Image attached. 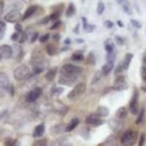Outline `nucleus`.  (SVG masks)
I'll list each match as a JSON object with an SVG mask.
<instances>
[{"instance_id":"f257e3e1","label":"nucleus","mask_w":146,"mask_h":146,"mask_svg":"<svg viewBox=\"0 0 146 146\" xmlns=\"http://www.w3.org/2000/svg\"><path fill=\"white\" fill-rule=\"evenodd\" d=\"M83 72L82 67L75 65H65L61 67V76H59V84L72 86L75 82L80 78Z\"/></svg>"},{"instance_id":"f03ea898","label":"nucleus","mask_w":146,"mask_h":146,"mask_svg":"<svg viewBox=\"0 0 146 146\" xmlns=\"http://www.w3.org/2000/svg\"><path fill=\"white\" fill-rule=\"evenodd\" d=\"M48 63H49L48 59L42 55V53L38 49H36L33 51V54H32V59H31V65L33 67V74L37 75L40 72L45 71V68L48 67Z\"/></svg>"},{"instance_id":"7ed1b4c3","label":"nucleus","mask_w":146,"mask_h":146,"mask_svg":"<svg viewBox=\"0 0 146 146\" xmlns=\"http://www.w3.org/2000/svg\"><path fill=\"white\" fill-rule=\"evenodd\" d=\"M31 75H32L31 70H29V67H28L27 65L17 66L13 71V76L16 80H24V79H27L28 76H31Z\"/></svg>"},{"instance_id":"20e7f679","label":"nucleus","mask_w":146,"mask_h":146,"mask_svg":"<svg viewBox=\"0 0 146 146\" xmlns=\"http://www.w3.org/2000/svg\"><path fill=\"white\" fill-rule=\"evenodd\" d=\"M137 132L134 130H126L121 137V143L122 146H133L137 141Z\"/></svg>"},{"instance_id":"39448f33","label":"nucleus","mask_w":146,"mask_h":146,"mask_svg":"<svg viewBox=\"0 0 146 146\" xmlns=\"http://www.w3.org/2000/svg\"><path fill=\"white\" fill-rule=\"evenodd\" d=\"M86 83L84 82H82V83H78V84H75V87L72 88V91H70L68 92V95H67V98L70 99V100H74V99H76L78 96H80V95H83L86 92Z\"/></svg>"},{"instance_id":"423d86ee","label":"nucleus","mask_w":146,"mask_h":146,"mask_svg":"<svg viewBox=\"0 0 146 146\" xmlns=\"http://www.w3.org/2000/svg\"><path fill=\"white\" fill-rule=\"evenodd\" d=\"M126 88H128V80L124 76H119V78L115 79V82H113V90L115 91H124Z\"/></svg>"},{"instance_id":"0eeeda50","label":"nucleus","mask_w":146,"mask_h":146,"mask_svg":"<svg viewBox=\"0 0 146 146\" xmlns=\"http://www.w3.org/2000/svg\"><path fill=\"white\" fill-rule=\"evenodd\" d=\"M0 57L3 59L13 58V49L9 45H0Z\"/></svg>"},{"instance_id":"6e6552de","label":"nucleus","mask_w":146,"mask_h":146,"mask_svg":"<svg viewBox=\"0 0 146 146\" xmlns=\"http://www.w3.org/2000/svg\"><path fill=\"white\" fill-rule=\"evenodd\" d=\"M129 111L133 115H137V112H138V91L137 90L133 91V98L129 103Z\"/></svg>"},{"instance_id":"1a4fd4ad","label":"nucleus","mask_w":146,"mask_h":146,"mask_svg":"<svg viewBox=\"0 0 146 146\" xmlns=\"http://www.w3.org/2000/svg\"><path fill=\"white\" fill-rule=\"evenodd\" d=\"M20 19H23V16H21V13H20V11H11V12H8V13L4 16V21H8V23H15V24H16Z\"/></svg>"},{"instance_id":"9d476101","label":"nucleus","mask_w":146,"mask_h":146,"mask_svg":"<svg viewBox=\"0 0 146 146\" xmlns=\"http://www.w3.org/2000/svg\"><path fill=\"white\" fill-rule=\"evenodd\" d=\"M41 95H42V88H40V87H36V88H33L27 95V102H29V103L36 102L37 99H40Z\"/></svg>"},{"instance_id":"9b49d317","label":"nucleus","mask_w":146,"mask_h":146,"mask_svg":"<svg viewBox=\"0 0 146 146\" xmlns=\"http://www.w3.org/2000/svg\"><path fill=\"white\" fill-rule=\"evenodd\" d=\"M86 124L88 125H94V126H100L104 124V120L100 119L98 115H90L87 119H86Z\"/></svg>"},{"instance_id":"f8f14e48","label":"nucleus","mask_w":146,"mask_h":146,"mask_svg":"<svg viewBox=\"0 0 146 146\" xmlns=\"http://www.w3.org/2000/svg\"><path fill=\"white\" fill-rule=\"evenodd\" d=\"M9 79H8V76L4 72H0V96L3 95L4 92H5V90L8 88V86H9Z\"/></svg>"},{"instance_id":"ddd939ff","label":"nucleus","mask_w":146,"mask_h":146,"mask_svg":"<svg viewBox=\"0 0 146 146\" xmlns=\"http://www.w3.org/2000/svg\"><path fill=\"white\" fill-rule=\"evenodd\" d=\"M40 11H42V8H40L38 5H32V7H29V8L27 9V12L24 13L23 19H24V20H27V19H29V17L34 16V15H37Z\"/></svg>"},{"instance_id":"4468645a","label":"nucleus","mask_w":146,"mask_h":146,"mask_svg":"<svg viewBox=\"0 0 146 146\" xmlns=\"http://www.w3.org/2000/svg\"><path fill=\"white\" fill-rule=\"evenodd\" d=\"M12 49H13V58L16 61H20L21 58L24 57V50L21 49V46L19 44H15L12 46Z\"/></svg>"},{"instance_id":"2eb2a0df","label":"nucleus","mask_w":146,"mask_h":146,"mask_svg":"<svg viewBox=\"0 0 146 146\" xmlns=\"http://www.w3.org/2000/svg\"><path fill=\"white\" fill-rule=\"evenodd\" d=\"M63 132H67V126H66L65 124H58V125H55L54 128L51 129V133H53V134H57V136L62 134Z\"/></svg>"},{"instance_id":"dca6fc26","label":"nucleus","mask_w":146,"mask_h":146,"mask_svg":"<svg viewBox=\"0 0 146 146\" xmlns=\"http://www.w3.org/2000/svg\"><path fill=\"white\" fill-rule=\"evenodd\" d=\"M45 133V125L44 124H40V125L36 126V129H34V133H33V137L34 138H41V137L44 136Z\"/></svg>"},{"instance_id":"f3484780","label":"nucleus","mask_w":146,"mask_h":146,"mask_svg":"<svg viewBox=\"0 0 146 146\" xmlns=\"http://www.w3.org/2000/svg\"><path fill=\"white\" fill-rule=\"evenodd\" d=\"M117 3L120 4L122 7V9H124V12L128 15H132L133 13V11L130 9V5H129V1L128 0H117Z\"/></svg>"},{"instance_id":"a211bd4d","label":"nucleus","mask_w":146,"mask_h":146,"mask_svg":"<svg viewBox=\"0 0 146 146\" xmlns=\"http://www.w3.org/2000/svg\"><path fill=\"white\" fill-rule=\"evenodd\" d=\"M116 117L119 120H124L128 117V109L125 107H121V108L117 109V112H116Z\"/></svg>"},{"instance_id":"6ab92c4d","label":"nucleus","mask_w":146,"mask_h":146,"mask_svg":"<svg viewBox=\"0 0 146 146\" xmlns=\"http://www.w3.org/2000/svg\"><path fill=\"white\" fill-rule=\"evenodd\" d=\"M132 59H133V54H130V53L125 54V57H124V61H122L124 70H128V68H129V65H130V62H132Z\"/></svg>"},{"instance_id":"aec40b11","label":"nucleus","mask_w":146,"mask_h":146,"mask_svg":"<svg viewBox=\"0 0 146 146\" xmlns=\"http://www.w3.org/2000/svg\"><path fill=\"white\" fill-rule=\"evenodd\" d=\"M112 70H113V62H107L106 65L103 66V68H102V74L103 75H108Z\"/></svg>"},{"instance_id":"412c9836","label":"nucleus","mask_w":146,"mask_h":146,"mask_svg":"<svg viewBox=\"0 0 146 146\" xmlns=\"http://www.w3.org/2000/svg\"><path fill=\"white\" fill-rule=\"evenodd\" d=\"M51 146H67V138L65 137H59L54 141V142H51Z\"/></svg>"},{"instance_id":"4be33fe9","label":"nucleus","mask_w":146,"mask_h":146,"mask_svg":"<svg viewBox=\"0 0 146 146\" xmlns=\"http://www.w3.org/2000/svg\"><path fill=\"white\" fill-rule=\"evenodd\" d=\"M46 51H48L49 55H55L58 53V48L55 44H49L48 46H46Z\"/></svg>"},{"instance_id":"5701e85b","label":"nucleus","mask_w":146,"mask_h":146,"mask_svg":"<svg viewBox=\"0 0 146 146\" xmlns=\"http://www.w3.org/2000/svg\"><path fill=\"white\" fill-rule=\"evenodd\" d=\"M109 125H111V128H112V129H116V130L121 129V126H124V125H122V122L120 121L119 119H117V120H111V121H109Z\"/></svg>"},{"instance_id":"b1692460","label":"nucleus","mask_w":146,"mask_h":146,"mask_svg":"<svg viewBox=\"0 0 146 146\" xmlns=\"http://www.w3.org/2000/svg\"><path fill=\"white\" fill-rule=\"evenodd\" d=\"M96 115H98L99 117H106V116L109 115V109L106 108V107H99Z\"/></svg>"},{"instance_id":"393cba45","label":"nucleus","mask_w":146,"mask_h":146,"mask_svg":"<svg viewBox=\"0 0 146 146\" xmlns=\"http://www.w3.org/2000/svg\"><path fill=\"white\" fill-rule=\"evenodd\" d=\"M57 67H53V68H50V70H49L48 71V74H46V80H53V79L55 78V74H57Z\"/></svg>"},{"instance_id":"a878e982","label":"nucleus","mask_w":146,"mask_h":146,"mask_svg":"<svg viewBox=\"0 0 146 146\" xmlns=\"http://www.w3.org/2000/svg\"><path fill=\"white\" fill-rule=\"evenodd\" d=\"M116 145H117V142H116L115 137H109L107 141H104V142L100 143L99 146H116Z\"/></svg>"},{"instance_id":"bb28decb","label":"nucleus","mask_w":146,"mask_h":146,"mask_svg":"<svg viewBox=\"0 0 146 146\" xmlns=\"http://www.w3.org/2000/svg\"><path fill=\"white\" fill-rule=\"evenodd\" d=\"M4 146H19V141L15 138H5L4 141Z\"/></svg>"},{"instance_id":"cd10ccee","label":"nucleus","mask_w":146,"mask_h":146,"mask_svg":"<svg viewBox=\"0 0 146 146\" xmlns=\"http://www.w3.org/2000/svg\"><path fill=\"white\" fill-rule=\"evenodd\" d=\"M71 59H72V61H75V62L83 61V59H84V55H83V53H82V51H76V53H74V54H72Z\"/></svg>"},{"instance_id":"c85d7f7f","label":"nucleus","mask_w":146,"mask_h":146,"mask_svg":"<svg viewBox=\"0 0 146 146\" xmlns=\"http://www.w3.org/2000/svg\"><path fill=\"white\" fill-rule=\"evenodd\" d=\"M82 21H83V28H84V31L86 32H92L94 31V29H95V27H94V25H88L87 24V19H86V17H83V19H82Z\"/></svg>"},{"instance_id":"c756f323","label":"nucleus","mask_w":146,"mask_h":146,"mask_svg":"<svg viewBox=\"0 0 146 146\" xmlns=\"http://www.w3.org/2000/svg\"><path fill=\"white\" fill-rule=\"evenodd\" d=\"M78 124H79V119H76L75 117L74 120H71V122L67 125V132H70V130H72V129H75L76 126H78Z\"/></svg>"},{"instance_id":"7c9ffc66","label":"nucleus","mask_w":146,"mask_h":146,"mask_svg":"<svg viewBox=\"0 0 146 146\" xmlns=\"http://www.w3.org/2000/svg\"><path fill=\"white\" fill-rule=\"evenodd\" d=\"M104 48H106L107 53H112V51H115L113 50V44L111 42V40H107L106 42H104Z\"/></svg>"},{"instance_id":"2f4dec72","label":"nucleus","mask_w":146,"mask_h":146,"mask_svg":"<svg viewBox=\"0 0 146 146\" xmlns=\"http://www.w3.org/2000/svg\"><path fill=\"white\" fill-rule=\"evenodd\" d=\"M72 15H75V5H74V4H68L67 11H66V16L71 17Z\"/></svg>"},{"instance_id":"473e14b6","label":"nucleus","mask_w":146,"mask_h":146,"mask_svg":"<svg viewBox=\"0 0 146 146\" xmlns=\"http://www.w3.org/2000/svg\"><path fill=\"white\" fill-rule=\"evenodd\" d=\"M4 34H5V23L0 20V40L4 37Z\"/></svg>"},{"instance_id":"72a5a7b5","label":"nucleus","mask_w":146,"mask_h":146,"mask_svg":"<svg viewBox=\"0 0 146 146\" xmlns=\"http://www.w3.org/2000/svg\"><path fill=\"white\" fill-rule=\"evenodd\" d=\"M104 9H106V5H104V3H103V1H99V4H98V13L102 15L103 12H104Z\"/></svg>"},{"instance_id":"f704fd0d","label":"nucleus","mask_w":146,"mask_h":146,"mask_svg":"<svg viewBox=\"0 0 146 146\" xmlns=\"http://www.w3.org/2000/svg\"><path fill=\"white\" fill-rule=\"evenodd\" d=\"M33 146H48V141H46V139H40L38 138V141L34 143Z\"/></svg>"},{"instance_id":"c9c22d12","label":"nucleus","mask_w":146,"mask_h":146,"mask_svg":"<svg viewBox=\"0 0 146 146\" xmlns=\"http://www.w3.org/2000/svg\"><path fill=\"white\" fill-rule=\"evenodd\" d=\"M102 72H96V74H95V76H94V78H92V84H95V83H96V82H98L99 80V79H100V78H102Z\"/></svg>"},{"instance_id":"e433bc0d","label":"nucleus","mask_w":146,"mask_h":146,"mask_svg":"<svg viewBox=\"0 0 146 146\" xmlns=\"http://www.w3.org/2000/svg\"><path fill=\"white\" fill-rule=\"evenodd\" d=\"M20 33L21 32H16L15 34H12V41H15V42H19V40H20Z\"/></svg>"},{"instance_id":"4c0bfd02","label":"nucleus","mask_w":146,"mask_h":146,"mask_svg":"<svg viewBox=\"0 0 146 146\" xmlns=\"http://www.w3.org/2000/svg\"><path fill=\"white\" fill-rule=\"evenodd\" d=\"M37 37H38V33H37V32H32V36L29 34V40H31V42H34V41L37 40Z\"/></svg>"},{"instance_id":"58836bf2","label":"nucleus","mask_w":146,"mask_h":146,"mask_svg":"<svg viewBox=\"0 0 146 146\" xmlns=\"http://www.w3.org/2000/svg\"><path fill=\"white\" fill-rule=\"evenodd\" d=\"M143 116H145V109H141V112H139V115H138V119H137V124L142 122Z\"/></svg>"},{"instance_id":"ea45409f","label":"nucleus","mask_w":146,"mask_h":146,"mask_svg":"<svg viewBox=\"0 0 146 146\" xmlns=\"http://www.w3.org/2000/svg\"><path fill=\"white\" fill-rule=\"evenodd\" d=\"M49 38H50V34H45V36H41V37H40V42H41V44H44V42L49 41Z\"/></svg>"},{"instance_id":"a19ab883","label":"nucleus","mask_w":146,"mask_h":146,"mask_svg":"<svg viewBox=\"0 0 146 146\" xmlns=\"http://www.w3.org/2000/svg\"><path fill=\"white\" fill-rule=\"evenodd\" d=\"M61 24H62V21L57 20V21H55V23H54V24L51 25V31H55L57 28H59V27H61Z\"/></svg>"},{"instance_id":"79ce46f5","label":"nucleus","mask_w":146,"mask_h":146,"mask_svg":"<svg viewBox=\"0 0 146 146\" xmlns=\"http://www.w3.org/2000/svg\"><path fill=\"white\" fill-rule=\"evenodd\" d=\"M25 40H27V34H25V32H21V33H20V40H19V42H20V44H23V42H25Z\"/></svg>"},{"instance_id":"37998d69","label":"nucleus","mask_w":146,"mask_h":146,"mask_svg":"<svg viewBox=\"0 0 146 146\" xmlns=\"http://www.w3.org/2000/svg\"><path fill=\"white\" fill-rule=\"evenodd\" d=\"M141 76H142L143 82H146V66H142L141 68Z\"/></svg>"},{"instance_id":"c03bdc74","label":"nucleus","mask_w":146,"mask_h":146,"mask_svg":"<svg viewBox=\"0 0 146 146\" xmlns=\"http://www.w3.org/2000/svg\"><path fill=\"white\" fill-rule=\"evenodd\" d=\"M130 24H132L134 28H137V29H139V28H141V24H139L137 20H130Z\"/></svg>"},{"instance_id":"a18cd8bd","label":"nucleus","mask_w":146,"mask_h":146,"mask_svg":"<svg viewBox=\"0 0 146 146\" xmlns=\"http://www.w3.org/2000/svg\"><path fill=\"white\" fill-rule=\"evenodd\" d=\"M145 139H146V136H145V134H141V137H139L138 146H143V143H145Z\"/></svg>"},{"instance_id":"49530a36","label":"nucleus","mask_w":146,"mask_h":146,"mask_svg":"<svg viewBox=\"0 0 146 146\" xmlns=\"http://www.w3.org/2000/svg\"><path fill=\"white\" fill-rule=\"evenodd\" d=\"M87 62H88V65H94L95 63V58H94V54H90V57H88V59H87Z\"/></svg>"},{"instance_id":"de8ad7c7","label":"nucleus","mask_w":146,"mask_h":146,"mask_svg":"<svg viewBox=\"0 0 146 146\" xmlns=\"http://www.w3.org/2000/svg\"><path fill=\"white\" fill-rule=\"evenodd\" d=\"M115 40L117 41V44H119V45H124V38H122V37H120V36H116Z\"/></svg>"},{"instance_id":"09e8293b","label":"nucleus","mask_w":146,"mask_h":146,"mask_svg":"<svg viewBox=\"0 0 146 146\" xmlns=\"http://www.w3.org/2000/svg\"><path fill=\"white\" fill-rule=\"evenodd\" d=\"M122 70H124V66H122V62H121V63L117 66V68H116V74H120Z\"/></svg>"},{"instance_id":"8fccbe9b","label":"nucleus","mask_w":146,"mask_h":146,"mask_svg":"<svg viewBox=\"0 0 146 146\" xmlns=\"http://www.w3.org/2000/svg\"><path fill=\"white\" fill-rule=\"evenodd\" d=\"M15 29H16V32H23V27H21V24H19V23L15 24Z\"/></svg>"},{"instance_id":"3c124183","label":"nucleus","mask_w":146,"mask_h":146,"mask_svg":"<svg viewBox=\"0 0 146 146\" xmlns=\"http://www.w3.org/2000/svg\"><path fill=\"white\" fill-rule=\"evenodd\" d=\"M7 113H8V111H7V109H3V111L0 112V120H3V117H4V116H5V115H7Z\"/></svg>"},{"instance_id":"603ef678","label":"nucleus","mask_w":146,"mask_h":146,"mask_svg":"<svg viewBox=\"0 0 146 146\" xmlns=\"http://www.w3.org/2000/svg\"><path fill=\"white\" fill-rule=\"evenodd\" d=\"M104 25H106L107 28H112L113 27V23H111V21H104Z\"/></svg>"},{"instance_id":"864d4df0","label":"nucleus","mask_w":146,"mask_h":146,"mask_svg":"<svg viewBox=\"0 0 146 146\" xmlns=\"http://www.w3.org/2000/svg\"><path fill=\"white\" fill-rule=\"evenodd\" d=\"M3 12H4V3L3 1H0V16L3 15Z\"/></svg>"},{"instance_id":"5fc2aeb1","label":"nucleus","mask_w":146,"mask_h":146,"mask_svg":"<svg viewBox=\"0 0 146 146\" xmlns=\"http://www.w3.org/2000/svg\"><path fill=\"white\" fill-rule=\"evenodd\" d=\"M7 90H8V91H9V94H11V95H13V87H12V86L9 84V86H8V88H7Z\"/></svg>"},{"instance_id":"6e6d98bb","label":"nucleus","mask_w":146,"mask_h":146,"mask_svg":"<svg viewBox=\"0 0 146 146\" xmlns=\"http://www.w3.org/2000/svg\"><path fill=\"white\" fill-rule=\"evenodd\" d=\"M62 92H63V88H57L54 91V94H55V95H58V94H62Z\"/></svg>"},{"instance_id":"4d7b16f0","label":"nucleus","mask_w":146,"mask_h":146,"mask_svg":"<svg viewBox=\"0 0 146 146\" xmlns=\"http://www.w3.org/2000/svg\"><path fill=\"white\" fill-rule=\"evenodd\" d=\"M71 44V40H70V38H66L65 40V45H70Z\"/></svg>"},{"instance_id":"13d9d810","label":"nucleus","mask_w":146,"mask_h":146,"mask_svg":"<svg viewBox=\"0 0 146 146\" xmlns=\"http://www.w3.org/2000/svg\"><path fill=\"white\" fill-rule=\"evenodd\" d=\"M141 88H142V91H145V92H146V82L142 84V87H141Z\"/></svg>"},{"instance_id":"bf43d9fd","label":"nucleus","mask_w":146,"mask_h":146,"mask_svg":"<svg viewBox=\"0 0 146 146\" xmlns=\"http://www.w3.org/2000/svg\"><path fill=\"white\" fill-rule=\"evenodd\" d=\"M53 38H54L55 41H58V40H59V36H58V34H55V36H54V37H53Z\"/></svg>"},{"instance_id":"052dcab7","label":"nucleus","mask_w":146,"mask_h":146,"mask_svg":"<svg viewBox=\"0 0 146 146\" xmlns=\"http://www.w3.org/2000/svg\"><path fill=\"white\" fill-rule=\"evenodd\" d=\"M76 42H78V44H83L84 41H83V40H80V38H79V40H76Z\"/></svg>"},{"instance_id":"680f3d73","label":"nucleus","mask_w":146,"mask_h":146,"mask_svg":"<svg viewBox=\"0 0 146 146\" xmlns=\"http://www.w3.org/2000/svg\"><path fill=\"white\" fill-rule=\"evenodd\" d=\"M117 24H119V27H124V24H122V21H119Z\"/></svg>"},{"instance_id":"e2e57ef3","label":"nucleus","mask_w":146,"mask_h":146,"mask_svg":"<svg viewBox=\"0 0 146 146\" xmlns=\"http://www.w3.org/2000/svg\"><path fill=\"white\" fill-rule=\"evenodd\" d=\"M143 61H145V63H146V57H145V58H143Z\"/></svg>"},{"instance_id":"0e129e2a","label":"nucleus","mask_w":146,"mask_h":146,"mask_svg":"<svg viewBox=\"0 0 146 146\" xmlns=\"http://www.w3.org/2000/svg\"><path fill=\"white\" fill-rule=\"evenodd\" d=\"M23 1H29V0H23Z\"/></svg>"},{"instance_id":"69168bd1","label":"nucleus","mask_w":146,"mask_h":146,"mask_svg":"<svg viewBox=\"0 0 146 146\" xmlns=\"http://www.w3.org/2000/svg\"><path fill=\"white\" fill-rule=\"evenodd\" d=\"M0 59H1V57H0Z\"/></svg>"}]
</instances>
